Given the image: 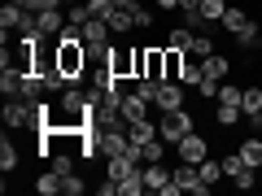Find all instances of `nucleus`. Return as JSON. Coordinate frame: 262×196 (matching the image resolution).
Wrapping results in <instances>:
<instances>
[{
	"label": "nucleus",
	"mask_w": 262,
	"mask_h": 196,
	"mask_svg": "<svg viewBox=\"0 0 262 196\" xmlns=\"http://www.w3.org/2000/svg\"><path fill=\"white\" fill-rule=\"evenodd\" d=\"M57 65H61V75L70 83H79L88 75V44H66V39H57Z\"/></svg>",
	"instance_id": "f257e3e1"
},
{
	"label": "nucleus",
	"mask_w": 262,
	"mask_h": 196,
	"mask_svg": "<svg viewBox=\"0 0 262 196\" xmlns=\"http://www.w3.org/2000/svg\"><path fill=\"white\" fill-rule=\"evenodd\" d=\"M5 127L9 131H39L35 105H31L27 96H9V101H5Z\"/></svg>",
	"instance_id": "f03ea898"
},
{
	"label": "nucleus",
	"mask_w": 262,
	"mask_h": 196,
	"mask_svg": "<svg viewBox=\"0 0 262 196\" xmlns=\"http://www.w3.org/2000/svg\"><path fill=\"white\" fill-rule=\"evenodd\" d=\"M188 131H196V127H192V113H188V105H184V109H170V113H162V118H158V135L170 144V149L184 140Z\"/></svg>",
	"instance_id": "7ed1b4c3"
},
{
	"label": "nucleus",
	"mask_w": 262,
	"mask_h": 196,
	"mask_svg": "<svg viewBox=\"0 0 262 196\" xmlns=\"http://www.w3.org/2000/svg\"><path fill=\"white\" fill-rule=\"evenodd\" d=\"M110 70L118 79H136L140 75V48H110Z\"/></svg>",
	"instance_id": "20e7f679"
},
{
	"label": "nucleus",
	"mask_w": 262,
	"mask_h": 196,
	"mask_svg": "<svg viewBox=\"0 0 262 196\" xmlns=\"http://www.w3.org/2000/svg\"><path fill=\"white\" fill-rule=\"evenodd\" d=\"M175 153H179V161H192V166H201V161L210 157V144H206V135H196V131H188L184 140L175 144Z\"/></svg>",
	"instance_id": "39448f33"
},
{
	"label": "nucleus",
	"mask_w": 262,
	"mask_h": 196,
	"mask_svg": "<svg viewBox=\"0 0 262 196\" xmlns=\"http://www.w3.org/2000/svg\"><path fill=\"white\" fill-rule=\"evenodd\" d=\"M153 109H158V113H170V109H184V83H175V79H162L158 96H153Z\"/></svg>",
	"instance_id": "423d86ee"
},
{
	"label": "nucleus",
	"mask_w": 262,
	"mask_h": 196,
	"mask_svg": "<svg viewBox=\"0 0 262 196\" xmlns=\"http://www.w3.org/2000/svg\"><path fill=\"white\" fill-rule=\"evenodd\" d=\"M140 166H144V161H131L127 153H110V157H105V179H118V183H122L131 170H140Z\"/></svg>",
	"instance_id": "0eeeda50"
},
{
	"label": "nucleus",
	"mask_w": 262,
	"mask_h": 196,
	"mask_svg": "<svg viewBox=\"0 0 262 196\" xmlns=\"http://www.w3.org/2000/svg\"><path fill=\"white\" fill-rule=\"evenodd\" d=\"M227 70H232V61H227L223 53L201 57V75H206V79H219V83H223V79H227Z\"/></svg>",
	"instance_id": "6e6552de"
},
{
	"label": "nucleus",
	"mask_w": 262,
	"mask_h": 196,
	"mask_svg": "<svg viewBox=\"0 0 262 196\" xmlns=\"http://www.w3.org/2000/svg\"><path fill=\"white\" fill-rule=\"evenodd\" d=\"M232 39H236V48H245V53H258V39H262V27H258V22H253V18H249V22H245V27L236 31Z\"/></svg>",
	"instance_id": "1a4fd4ad"
},
{
	"label": "nucleus",
	"mask_w": 262,
	"mask_h": 196,
	"mask_svg": "<svg viewBox=\"0 0 262 196\" xmlns=\"http://www.w3.org/2000/svg\"><path fill=\"white\" fill-rule=\"evenodd\" d=\"M110 39H114V31H110V22H105V18L83 22V44H110Z\"/></svg>",
	"instance_id": "9d476101"
},
{
	"label": "nucleus",
	"mask_w": 262,
	"mask_h": 196,
	"mask_svg": "<svg viewBox=\"0 0 262 196\" xmlns=\"http://www.w3.org/2000/svg\"><path fill=\"white\" fill-rule=\"evenodd\" d=\"M22 22H27V9L13 5V0H5V5H0V31H18Z\"/></svg>",
	"instance_id": "9b49d317"
},
{
	"label": "nucleus",
	"mask_w": 262,
	"mask_h": 196,
	"mask_svg": "<svg viewBox=\"0 0 262 196\" xmlns=\"http://www.w3.org/2000/svg\"><path fill=\"white\" fill-rule=\"evenodd\" d=\"M118 113H122L127 122H140V118H149V101L131 92V96H122V109H118Z\"/></svg>",
	"instance_id": "f8f14e48"
},
{
	"label": "nucleus",
	"mask_w": 262,
	"mask_h": 196,
	"mask_svg": "<svg viewBox=\"0 0 262 196\" xmlns=\"http://www.w3.org/2000/svg\"><path fill=\"white\" fill-rule=\"evenodd\" d=\"M127 135H131V144H149V140H158V127H153L149 118H140V122H127Z\"/></svg>",
	"instance_id": "ddd939ff"
},
{
	"label": "nucleus",
	"mask_w": 262,
	"mask_h": 196,
	"mask_svg": "<svg viewBox=\"0 0 262 196\" xmlns=\"http://www.w3.org/2000/svg\"><path fill=\"white\" fill-rule=\"evenodd\" d=\"M144 183H149V192H162V183H170V170L162 161H144Z\"/></svg>",
	"instance_id": "4468645a"
},
{
	"label": "nucleus",
	"mask_w": 262,
	"mask_h": 196,
	"mask_svg": "<svg viewBox=\"0 0 262 196\" xmlns=\"http://www.w3.org/2000/svg\"><path fill=\"white\" fill-rule=\"evenodd\" d=\"M105 22H110L114 35H127V31H136V18H131V9H118V5H114V13H110Z\"/></svg>",
	"instance_id": "2eb2a0df"
},
{
	"label": "nucleus",
	"mask_w": 262,
	"mask_h": 196,
	"mask_svg": "<svg viewBox=\"0 0 262 196\" xmlns=\"http://www.w3.org/2000/svg\"><path fill=\"white\" fill-rule=\"evenodd\" d=\"M35 192H39V196H57V192H61V175H57V170L48 166L44 175L35 179Z\"/></svg>",
	"instance_id": "dca6fc26"
},
{
	"label": "nucleus",
	"mask_w": 262,
	"mask_h": 196,
	"mask_svg": "<svg viewBox=\"0 0 262 196\" xmlns=\"http://www.w3.org/2000/svg\"><path fill=\"white\" fill-rule=\"evenodd\" d=\"M184 48H170L166 44V79H175V83H179V75H184Z\"/></svg>",
	"instance_id": "f3484780"
},
{
	"label": "nucleus",
	"mask_w": 262,
	"mask_h": 196,
	"mask_svg": "<svg viewBox=\"0 0 262 196\" xmlns=\"http://www.w3.org/2000/svg\"><path fill=\"white\" fill-rule=\"evenodd\" d=\"M241 157H245V166H253V170L262 166V140L258 135H249V140L241 144Z\"/></svg>",
	"instance_id": "a211bd4d"
},
{
	"label": "nucleus",
	"mask_w": 262,
	"mask_h": 196,
	"mask_svg": "<svg viewBox=\"0 0 262 196\" xmlns=\"http://www.w3.org/2000/svg\"><path fill=\"white\" fill-rule=\"evenodd\" d=\"M18 149H13L9 144V135H5V140H0V170H5V175H13V170H18Z\"/></svg>",
	"instance_id": "6ab92c4d"
},
{
	"label": "nucleus",
	"mask_w": 262,
	"mask_h": 196,
	"mask_svg": "<svg viewBox=\"0 0 262 196\" xmlns=\"http://www.w3.org/2000/svg\"><path fill=\"white\" fill-rule=\"evenodd\" d=\"M196 170H201V179H206L210 187H214L219 179H227V175H223V161H219V157H206V161H201V166H196Z\"/></svg>",
	"instance_id": "aec40b11"
},
{
	"label": "nucleus",
	"mask_w": 262,
	"mask_h": 196,
	"mask_svg": "<svg viewBox=\"0 0 262 196\" xmlns=\"http://www.w3.org/2000/svg\"><path fill=\"white\" fill-rule=\"evenodd\" d=\"M241 118H245V109H241V105H219V113H214V122H219V127H236Z\"/></svg>",
	"instance_id": "412c9836"
},
{
	"label": "nucleus",
	"mask_w": 262,
	"mask_h": 196,
	"mask_svg": "<svg viewBox=\"0 0 262 196\" xmlns=\"http://www.w3.org/2000/svg\"><path fill=\"white\" fill-rule=\"evenodd\" d=\"M48 166H53L61 179H66V175H75V157H70V153H61V149H57L53 157H48Z\"/></svg>",
	"instance_id": "4be33fe9"
},
{
	"label": "nucleus",
	"mask_w": 262,
	"mask_h": 196,
	"mask_svg": "<svg viewBox=\"0 0 262 196\" xmlns=\"http://www.w3.org/2000/svg\"><path fill=\"white\" fill-rule=\"evenodd\" d=\"M227 13V0H201V18L206 22H223Z\"/></svg>",
	"instance_id": "5701e85b"
},
{
	"label": "nucleus",
	"mask_w": 262,
	"mask_h": 196,
	"mask_svg": "<svg viewBox=\"0 0 262 196\" xmlns=\"http://www.w3.org/2000/svg\"><path fill=\"white\" fill-rule=\"evenodd\" d=\"M192 27H175V31H170V48H184V53H192Z\"/></svg>",
	"instance_id": "b1692460"
},
{
	"label": "nucleus",
	"mask_w": 262,
	"mask_h": 196,
	"mask_svg": "<svg viewBox=\"0 0 262 196\" xmlns=\"http://www.w3.org/2000/svg\"><path fill=\"white\" fill-rule=\"evenodd\" d=\"M241 109H245V113H258V109H262V87H258V83H253V87H245Z\"/></svg>",
	"instance_id": "393cba45"
},
{
	"label": "nucleus",
	"mask_w": 262,
	"mask_h": 196,
	"mask_svg": "<svg viewBox=\"0 0 262 196\" xmlns=\"http://www.w3.org/2000/svg\"><path fill=\"white\" fill-rule=\"evenodd\" d=\"M245 22H249V13H245V9H232V5H227V13H223V27L232 31V35L245 27Z\"/></svg>",
	"instance_id": "a878e982"
},
{
	"label": "nucleus",
	"mask_w": 262,
	"mask_h": 196,
	"mask_svg": "<svg viewBox=\"0 0 262 196\" xmlns=\"http://www.w3.org/2000/svg\"><path fill=\"white\" fill-rule=\"evenodd\" d=\"M241 96H245V87H236V83H219V105H241Z\"/></svg>",
	"instance_id": "bb28decb"
},
{
	"label": "nucleus",
	"mask_w": 262,
	"mask_h": 196,
	"mask_svg": "<svg viewBox=\"0 0 262 196\" xmlns=\"http://www.w3.org/2000/svg\"><path fill=\"white\" fill-rule=\"evenodd\" d=\"M219 161H223V175H227V179H236V175L245 170V157H241V149H236V153H227V157H219Z\"/></svg>",
	"instance_id": "cd10ccee"
},
{
	"label": "nucleus",
	"mask_w": 262,
	"mask_h": 196,
	"mask_svg": "<svg viewBox=\"0 0 262 196\" xmlns=\"http://www.w3.org/2000/svg\"><path fill=\"white\" fill-rule=\"evenodd\" d=\"M70 27H83V22H92V9H88V0H79V5H70Z\"/></svg>",
	"instance_id": "c85d7f7f"
},
{
	"label": "nucleus",
	"mask_w": 262,
	"mask_h": 196,
	"mask_svg": "<svg viewBox=\"0 0 262 196\" xmlns=\"http://www.w3.org/2000/svg\"><path fill=\"white\" fill-rule=\"evenodd\" d=\"M179 83H184V87H196V83H201V61H184V75H179Z\"/></svg>",
	"instance_id": "c756f323"
},
{
	"label": "nucleus",
	"mask_w": 262,
	"mask_h": 196,
	"mask_svg": "<svg viewBox=\"0 0 262 196\" xmlns=\"http://www.w3.org/2000/svg\"><path fill=\"white\" fill-rule=\"evenodd\" d=\"M158 87H162V79H136V96H144L149 105H153V96H158Z\"/></svg>",
	"instance_id": "7c9ffc66"
},
{
	"label": "nucleus",
	"mask_w": 262,
	"mask_h": 196,
	"mask_svg": "<svg viewBox=\"0 0 262 196\" xmlns=\"http://www.w3.org/2000/svg\"><path fill=\"white\" fill-rule=\"evenodd\" d=\"M196 96H201V101H219V79H206V75H201V83H196Z\"/></svg>",
	"instance_id": "2f4dec72"
},
{
	"label": "nucleus",
	"mask_w": 262,
	"mask_h": 196,
	"mask_svg": "<svg viewBox=\"0 0 262 196\" xmlns=\"http://www.w3.org/2000/svg\"><path fill=\"white\" fill-rule=\"evenodd\" d=\"M61 192H66V196H83V192H88V183H83L79 175H66V179H61Z\"/></svg>",
	"instance_id": "473e14b6"
},
{
	"label": "nucleus",
	"mask_w": 262,
	"mask_h": 196,
	"mask_svg": "<svg viewBox=\"0 0 262 196\" xmlns=\"http://www.w3.org/2000/svg\"><path fill=\"white\" fill-rule=\"evenodd\" d=\"M162 153H166V140H162V135L144 144V161H162Z\"/></svg>",
	"instance_id": "72a5a7b5"
},
{
	"label": "nucleus",
	"mask_w": 262,
	"mask_h": 196,
	"mask_svg": "<svg viewBox=\"0 0 262 196\" xmlns=\"http://www.w3.org/2000/svg\"><path fill=\"white\" fill-rule=\"evenodd\" d=\"M232 183H236V187H241V192H249V187H258V179H253V166H245V170H241V175H236V179H232Z\"/></svg>",
	"instance_id": "f704fd0d"
},
{
	"label": "nucleus",
	"mask_w": 262,
	"mask_h": 196,
	"mask_svg": "<svg viewBox=\"0 0 262 196\" xmlns=\"http://www.w3.org/2000/svg\"><path fill=\"white\" fill-rule=\"evenodd\" d=\"M192 53H196V57H210V53H219V48H214V39L196 35V39H192Z\"/></svg>",
	"instance_id": "c9c22d12"
},
{
	"label": "nucleus",
	"mask_w": 262,
	"mask_h": 196,
	"mask_svg": "<svg viewBox=\"0 0 262 196\" xmlns=\"http://www.w3.org/2000/svg\"><path fill=\"white\" fill-rule=\"evenodd\" d=\"M61 5H66V0H31L27 9L31 13H44V9H61Z\"/></svg>",
	"instance_id": "e433bc0d"
},
{
	"label": "nucleus",
	"mask_w": 262,
	"mask_h": 196,
	"mask_svg": "<svg viewBox=\"0 0 262 196\" xmlns=\"http://www.w3.org/2000/svg\"><path fill=\"white\" fill-rule=\"evenodd\" d=\"M131 18H136V31H149V27H153V13H149V9H136Z\"/></svg>",
	"instance_id": "4c0bfd02"
},
{
	"label": "nucleus",
	"mask_w": 262,
	"mask_h": 196,
	"mask_svg": "<svg viewBox=\"0 0 262 196\" xmlns=\"http://www.w3.org/2000/svg\"><path fill=\"white\" fill-rule=\"evenodd\" d=\"M245 118H249V127H253V131H262V109H258V113H245Z\"/></svg>",
	"instance_id": "58836bf2"
},
{
	"label": "nucleus",
	"mask_w": 262,
	"mask_h": 196,
	"mask_svg": "<svg viewBox=\"0 0 262 196\" xmlns=\"http://www.w3.org/2000/svg\"><path fill=\"white\" fill-rule=\"evenodd\" d=\"M114 5H118V9H131V13L140 9V5H136V0H114Z\"/></svg>",
	"instance_id": "ea45409f"
},
{
	"label": "nucleus",
	"mask_w": 262,
	"mask_h": 196,
	"mask_svg": "<svg viewBox=\"0 0 262 196\" xmlns=\"http://www.w3.org/2000/svg\"><path fill=\"white\" fill-rule=\"evenodd\" d=\"M158 9H179V0H153Z\"/></svg>",
	"instance_id": "a19ab883"
},
{
	"label": "nucleus",
	"mask_w": 262,
	"mask_h": 196,
	"mask_svg": "<svg viewBox=\"0 0 262 196\" xmlns=\"http://www.w3.org/2000/svg\"><path fill=\"white\" fill-rule=\"evenodd\" d=\"M179 9H201V0H179Z\"/></svg>",
	"instance_id": "79ce46f5"
},
{
	"label": "nucleus",
	"mask_w": 262,
	"mask_h": 196,
	"mask_svg": "<svg viewBox=\"0 0 262 196\" xmlns=\"http://www.w3.org/2000/svg\"><path fill=\"white\" fill-rule=\"evenodd\" d=\"M13 5H22V9H27V5H31V0H13Z\"/></svg>",
	"instance_id": "37998d69"
},
{
	"label": "nucleus",
	"mask_w": 262,
	"mask_h": 196,
	"mask_svg": "<svg viewBox=\"0 0 262 196\" xmlns=\"http://www.w3.org/2000/svg\"><path fill=\"white\" fill-rule=\"evenodd\" d=\"M66 5H79V0H66Z\"/></svg>",
	"instance_id": "c03bdc74"
}]
</instances>
